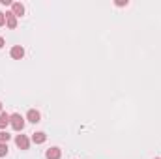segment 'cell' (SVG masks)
<instances>
[{
	"instance_id": "cell-1",
	"label": "cell",
	"mask_w": 161,
	"mask_h": 159,
	"mask_svg": "<svg viewBox=\"0 0 161 159\" xmlns=\"http://www.w3.org/2000/svg\"><path fill=\"white\" fill-rule=\"evenodd\" d=\"M9 123H11V127H13L15 131H23V127H25V118H23L21 114H11Z\"/></svg>"
},
{
	"instance_id": "cell-2",
	"label": "cell",
	"mask_w": 161,
	"mask_h": 159,
	"mask_svg": "<svg viewBox=\"0 0 161 159\" xmlns=\"http://www.w3.org/2000/svg\"><path fill=\"white\" fill-rule=\"evenodd\" d=\"M15 144H17V148H21V150H28L30 139H28L26 135H17V137H15Z\"/></svg>"
},
{
	"instance_id": "cell-3",
	"label": "cell",
	"mask_w": 161,
	"mask_h": 159,
	"mask_svg": "<svg viewBox=\"0 0 161 159\" xmlns=\"http://www.w3.org/2000/svg\"><path fill=\"white\" fill-rule=\"evenodd\" d=\"M9 54H11V58H13V60H21V58L25 56V49H23L21 45H13V47H11V51H9Z\"/></svg>"
},
{
	"instance_id": "cell-4",
	"label": "cell",
	"mask_w": 161,
	"mask_h": 159,
	"mask_svg": "<svg viewBox=\"0 0 161 159\" xmlns=\"http://www.w3.org/2000/svg\"><path fill=\"white\" fill-rule=\"evenodd\" d=\"M26 120H28L30 123H38V122H41V114L36 109H30V111L26 112Z\"/></svg>"
},
{
	"instance_id": "cell-5",
	"label": "cell",
	"mask_w": 161,
	"mask_h": 159,
	"mask_svg": "<svg viewBox=\"0 0 161 159\" xmlns=\"http://www.w3.org/2000/svg\"><path fill=\"white\" fill-rule=\"evenodd\" d=\"M11 13H13L15 17H23V15H25V6H23L21 2H13V6H11Z\"/></svg>"
},
{
	"instance_id": "cell-6",
	"label": "cell",
	"mask_w": 161,
	"mask_h": 159,
	"mask_svg": "<svg viewBox=\"0 0 161 159\" xmlns=\"http://www.w3.org/2000/svg\"><path fill=\"white\" fill-rule=\"evenodd\" d=\"M62 156V152H60V148H56V146H53V148H49L47 152H45V157L47 159H60Z\"/></svg>"
},
{
	"instance_id": "cell-7",
	"label": "cell",
	"mask_w": 161,
	"mask_h": 159,
	"mask_svg": "<svg viewBox=\"0 0 161 159\" xmlns=\"http://www.w3.org/2000/svg\"><path fill=\"white\" fill-rule=\"evenodd\" d=\"M47 140V135L43 131H38V133H32V142L34 144H43Z\"/></svg>"
},
{
	"instance_id": "cell-8",
	"label": "cell",
	"mask_w": 161,
	"mask_h": 159,
	"mask_svg": "<svg viewBox=\"0 0 161 159\" xmlns=\"http://www.w3.org/2000/svg\"><path fill=\"white\" fill-rule=\"evenodd\" d=\"M9 118H11V114H8V112H0V131H4V129L8 127Z\"/></svg>"
},
{
	"instance_id": "cell-9",
	"label": "cell",
	"mask_w": 161,
	"mask_h": 159,
	"mask_svg": "<svg viewBox=\"0 0 161 159\" xmlns=\"http://www.w3.org/2000/svg\"><path fill=\"white\" fill-rule=\"evenodd\" d=\"M6 25H8V28H15L17 26V17L9 11V13H6Z\"/></svg>"
},
{
	"instance_id": "cell-10",
	"label": "cell",
	"mask_w": 161,
	"mask_h": 159,
	"mask_svg": "<svg viewBox=\"0 0 161 159\" xmlns=\"http://www.w3.org/2000/svg\"><path fill=\"white\" fill-rule=\"evenodd\" d=\"M9 139H11V135H8V131H0V142H6L8 144Z\"/></svg>"
},
{
	"instance_id": "cell-11",
	"label": "cell",
	"mask_w": 161,
	"mask_h": 159,
	"mask_svg": "<svg viewBox=\"0 0 161 159\" xmlns=\"http://www.w3.org/2000/svg\"><path fill=\"white\" fill-rule=\"evenodd\" d=\"M6 156H8V144L0 142V157H6Z\"/></svg>"
},
{
	"instance_id": "cell-12",
	"label": "cell",
	"mask_w": 161,
	"mask_h": 159,
	"mask_svg": "<svg viewBox=\"0 0 161 159\" xmlns=\"http://www.w3.org/2000/svg\"><path fill=\"white\" fill-rule=\"evenodd\" d=\"M4 25H6V15L0 11V26H4Z\"/></svg>"
},
{
	"instance_id": "cell-13",
	"label": "cell",
	"mask_w": 161,
	"mask_h": 159,
	"mask_svg": "<svg viewBox=\"0 0 161 159\" xmlns=\"http://www.w3.org/2000/svg\"><path fill=\"white\" fill-rule=\"evenodd\" d=\"M0 4H2V6H13L11 0H0Z\"/></svg>"
},
{
	"instance_id": "cell-14",
	"label": "cell",
	"mask_w": 161,
	"mask_h": 159,
	"mask_svg": "<svg viewBox=\"0 0 161 159\" xmlns=\"http://www.w3.org/2000/svg\"><path fill=\"white\" fill-rule=\"evenodd\" d=\"M116 6H127V0H116Z\"/></svg>"
},
{
	"instance_id": "cell-15",
	"label": "cell",
	"mask_w": 161,
	"mask_h": 159,
	"mask_svg": "<svg viewBox=\"0 0 161 159\" xmlns=\"http://www.w3.org/2000/svg\"><path fill=\"white\" fill-rule=\"evenodd\" d=\"M4 45H6V41H4V38H2V36H0V49H2V47H4Z\"/></svg>"
},
{
	"instance_id": "cell-16",
	"label": "cell",
	"mask_w": 161,
	"mask_h": 159,
	"mask_svg": "<svg viewBox=\"0 0 161 159\" xmlns=\"http://www.w3.org/2000/svg\"><path fill=\"white\" fill-rule=\"evenodd\" d=\"M0 112H2V103H0Z\"/></svg>"
},
{
	"instance_id": "cell-17",
	"label": "cell",
	"mask_w": 161,
	"mask_h": 159,
	"mask_svg": "<svg viewBox=\"0 0 161 159\" xmlns=\"http://www.w3.org/2000/svg\"><path fill=\"white\" fill-rule=\"evenodd\" d=\"M156 159H159V157H156Z\"/></svg>"
}]
</instances>
